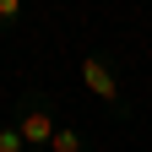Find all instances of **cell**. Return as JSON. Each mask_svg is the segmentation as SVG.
Returning a JSON list of instances; mask_svg holds the SVG:
<instances>
[{
	"label": "cell",
	"instance_id": "1",
	"mask_svg": "<svg viewBox=\"0 0 152 152\" xmlns=\"http://www.w3.org/2000/svg\"><path fill=\"white\" fill-rule=\"evenodd\" d=\"M16 130H22V141H27V147H44V152H49V141L60 136V120L49 114V103H38V98H33L22 114H16Z\"/></svg>",
	"mask_w": 152,
	"mask_h": 152
},
{
	"label": "cell",
	"instance_id": "2",
	"mask_svg": "<svg viewBox=\"0 0 152 152\" xmlns=\"http://www.w3.org/2000/svg\"><path fill=\"white\" fill-rule=\"evenodd\" d=\"M82 82H87V92H92L98 103L120 109V82H114V71L98 60V54H82Z\"/></svg>",
	"mask_w": 152,
	"mask_h": 152
},
{
	"label": "cell",
	"instance_id": "3",
	"mask_svg": "<svg viewBox=\"0 0 152 152\" xmlns=\"http://www.w3.org/2000/svg\"><path fill=\"white\" fill-rule=\"evenodd\" d=\"M49 152H87V141H82V130H65L60 125V136L49 141Z\"/></svg>",
	"mask_w": 152,
	"mask_h": 152
},
{
	"label": "cell",
	"instance_id": "4",
	"mask_svg": "<svg viewBox=\"0 0 152 152\" xmlns=\"http://www.w3.org/2000/svg\"><path fill=\"white\" fill-rule=\"evenodd\" d=\"M0 152H27V141H22L16 125H0Z\"/></svg>",
	"mask_w": 152,
	"mask_h": 152
},
{
	"label": "cell",
	"instance_id": "5",
	"mask_svg": "<svg viewBox=\"0 0 152 152\" xmlns=\"http://www.w3.org/2000/svg\"><path fill=\"white\" fill-rule=\"evenodd\" d=\"M11 22H22V0H0V27H11Z\"/></svg>",
	"mask_w": 152,
	"mask_h": 152
}]
</instances>
